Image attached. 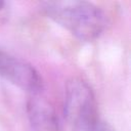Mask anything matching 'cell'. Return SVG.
I'll list each match as a JSON object with an SVG mask.
<instances>
[{"mask_svg": "<svg viewBox=\"0 0 131 131\" xmlns=\"http://www.w3.org/2000/svg\"><path fill=\"white\" fill-rule=\"evenodd\" d=\"M63 114L73 131H91L100 122L94 94L80 78H73L67 83Z\"/></svg>", "mask_w": 131, "mask_h": 131, "instance_id": "cell-2", "label": "cell"}, {"mask_svg": "<svg viewBox=\"0 0 131 131\" xmlns=\"http://www.w3.org/2000/svg\"><path fill=\"white\" fill-rule=\"evenodd\" d=\"M91 131H113V130H112L107 125H105L103 122L100 121Z\"/></svg>", "mask_w": 131, "mask_h": 131, "instance_id": "cell-5", "label": "cell"}, {"mask_svg": "<svg viewBox=\"0 0 131 131\" xmlns=\"http://www.w3.org/2000/svg\"><path fill=\"white\" fill-rule=\"evenodd\" d=\"M0 77L34 95L43 88L42 78L31 63L1 49Z\"/></svg>", "mask_w": 131, "mask_h": 131, "instance_id": "cell-3", "label": "cell"}, {"mask_svg": "<svg viewBox=\"0 0 131 131\" xmlns=\"http://www.w3.org/2000/svg\"><path fill=\"white\" fill-rule=\"evenodd\" d=\"M28 115L34 131H58V120L52 105L36 95L28 101Z\"/></svg>", "mask_w": 131, "mask_h": 131, "instance_id": "cell-4", "label": "cell"}, {"mask_svg": "<svg viewBox=\"0 0 131 131\" xmlns=\"http://www.w3.org/2000/svg\"><path fill=\"white\" fill-rule=\"evenodd\" d=\"M42 11L81 41H93L104 31L107 18L96 5L86 1H49Z\"/></svg>", "mask_w": 131, "mask_h": 131, "instance_id": "cell-1", "label": "cell"}, {"mask_svg": "<svg viewBox=\"0 0 131 131\" xmlns=\"http://www.w3.org/2000/svg\"><path fill=\"white\" fill-rule=\"evenodd\" d=\"M3 6H4V2L3 1H0V10L3 8Z\"/></svg>", "mask_w": 131, "mask_h": 131, "instance_id": "cell-6", "label": "cell"}]
</instances>
